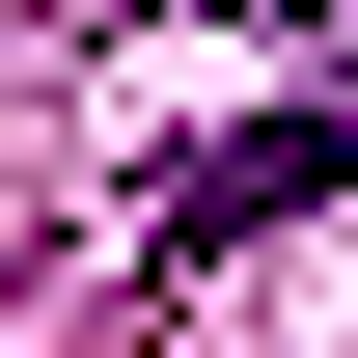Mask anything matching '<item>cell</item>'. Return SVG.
Masks as SVG:
<instances>
[{"mask_svg":"<svg viewBox=\"0 0 358 358\" xmlns=\"http://www.w3.org/2000/svg\"><path fill=\"white\" fill-rule=\"evenodd\" d=\"M331 166H358V110H248V138H221V166H193L138 248H166V275H221V248H275V221H303Z\"/></svg>","mask_w":358,"mask_h":358,"instance_id":"cell-1","label":"cell"}]
</instances>
